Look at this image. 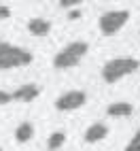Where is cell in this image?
<instances>
[{
	"label": "cell",
	"mask_w": 140,
	"mask_h": 151,
	"mask_svg": "<svg viewBox=\"0 0 140 151\" xmlns=\"http://www.w3.org/2000/svg\"><path fill=\"white\" fill-rule=\"evenodd\" d=\"M140 68V60L136 58H113L102 66V79L106 83H117L121 79L134 75Z\"/></svg>",
	"instance_id": "obj_1"
},
{
	"label": "cell",
	"mask_w": 140,
	"mask_h": 151,
	"mask_svg": "<svg viewBox=\"0 0 140 151\" xmlns=\"http://www.w3.org/2000/svg\"><path fill=\"white\" fill-rule=\"evenodd\" d=\"M89 51V45L85 41H72L68 43L64 49H59V51L53 55V68L57 70H68V68H74L81 64V60L87 55Z\"/></svg>",
	"instance_id": "obj_2"
},
{
	"label": "cell",
	"mask_w": 140,
	"mask_h": 151,
	"mask_svg": "<svg viewBox=\"0 0 140 151\" xmlns=\"http://www.w3.org/2000/svg\"><path fill=\"white\" fill-rule=\"evenodd\" d=\"M32 51L13 45V43H0V70H13V68H21L32 64Z\"/></svg>",
	"instance_id": "obj_3"
},
{
	"label": "cell",
	"mask_w": 140,
	"mask_h": 151,
	"mask_svg": "<svg viewBox=\"0 0 140 151\" xmlns=\"http://www.w3.org/2000/svg\"><path fill=\"white\" fill-rule=\"evenodd\" d=\"M132 13L127 9H121V11H106L100 15L98 19V26H100V32L104 36H115L121 28H125V24L129 22Z\"/></svg>",
	"instance_id": "obj_4"
},
{
	"label": "cell",
	"mask_w": 140,
	"mask_h": 151,
	"mask_svg": "<svg viewBox=\"0 0 140 151\" xmlns=\"http://www.w3.org/2000/svg\"><path fill=\"white\" fill-rule=\"evenodd\" d=\"M85 102H87V94L83 89H68V92L59 94L55 98L53 106L59 113H70V111H76V109L85 106Z\"/></svg>",
	"instance_id": "obj_5"
},
{
	"label": "cell",
	"mask_w": 140,
	"mask_h": 151,
	"mask_svg": "<svg viewBox=\"0 0 140 151\" xmlns=\"http://www.w3.org/2000/svg\"><path fill=\"white\" fill-rule=\"evenodd\" d=\"M106 136H108V126L102 124V122L91 124V126L85 130V134H83V138H85L87 145H96V143H100V140H104Z\"/></svg>",
	"instance_id": "obj_6"
},
{
	"label": "cell",
	"mask_w": 140,
	"mask_h": 151,
	"mask_svg": "<svg viewBox=\"0 0 140 151\" xmlns=\"http://www.w3.org/2000/svg\"><path fill=\"white\" fill-rule=\"evenodd\" d=\"M11 96H13V100H19V102H32V100H36L41 96V87L36 83H24L21 87H17Z\"/></svg>",
	"instance_id": "obj_7"
},
{
	"label": "cell",
	"mask_w": 140,
	"mask_h": 151,
	"mask_svg": "<svg viewBox=\"0 0 140 151\" xmlns=\"http://www.w3.org/2000/svg\"><path fill=\"white\" fill-rule=\"evenodd\" d=\"M28 32L32 34V36H47L49 32H51V22L45 17H32L28 22Z\"/></svg>",
	"instance_id": "obj_8"
},
{
	"label": "cell",
	"mask_w": 140,
	"mask_h": 151,
	"mask_svg": "<svg viewBox=\"0 0 140 151\" xmlns=\"http://www.w3.org/2000/svg\"><path fill=\"white\" fill-rule=\"evenodd\" d=\"M134 113V104L125 102V100H117V102H111L106 106V115L108 117H129Z\"/></svg>",
	"instance_id": "obj_9"
},
{
	"label": "cell",
	"mask_w": 140,
	"mask_h": 151,
	"mask_svg": "<svg viewBox=\"0 0 140 151\" xmlns=\"http://www.w3.org/2000/svg\"><path fill=\"white\" fill-rule=\"evenodd\" d=\"M32 136H34V126L30 122H24L15 128V140L19 145H26L28 140H32Z\"/></svg>",
	"instance_id": "obj_10"
},
{
	"label": "cell",
	"mask_w": 140,
	"mask_h": 151,
	"mask_svg": "<svg viewBox=\"0 0 140 151\" xmlns=\"http://www.w3.org/2000/svg\"><path fill=\"white\" fill-rule=\"evenodd\" d=\"M66 143V132L64 130H55V132H51V136L47 138V149L49 151H57L62 149Z\"/></svg>",
	"instance_id": "obj_11"
},
{
	"label": "cell",
	"mask_w": 140,
	"mask_h": 151,
	"mask_svg": "<svg viewBox=\"0 0 140 151\" xmlns=\"http://www.w3.org/2000/svg\"><path fill=\"white\" fill-rule=\"evenodd\" d=\"M125 151H140V128L136 130V134L129 138V143L125 145Z\"/></svg>",
	"instance_id": "obj_12"
},
{
	"label": "cell",
	"mask_w": 140,
	"mask_h": 151,
	"mask_svg": "<svg viewBox=\"0 0 140 151\" xmlns=\"http://www.w3.org/2000/svg\"><path fill=\"white\" fill-rule=\"evenodd\" d=\"M79 4H81L79 0H62V2H57V6H59V9H68V11H72V9H76Z\"/></svg>",
	"instance_id": "obj_13"
},
{
	"label": "cell",
	"mask_w": 140,
	"mask_h": 151,
	"mask_svg": "<svg viewBox=\"0 0 140 151\" xmlns=\"http://www.w3.org/2000/svg\"><path fill=\"white\" fill-rule=\"evenodd\" d=\"M11 15H13L11 6H9V4H0V19H9Z\"/></svg>",
	"instance_id": "obj_14"
},
{
	"label": "cell",
	"mask_w": 140,
	"mask_h": 151,
	"mask_svg": "<svg viewBox=\"0 0 140 151\" xmlns=\"http://www.w3.org/2000/svg\"><path fill=\"white\" fill-rule=\"evenodd\" d=\"M13 100V96L9 94V92H4V89H0V106H4V104H9Z\"/></svg>",
	"instance_id": "obj_15"
},
{
	"label": "cell",
	"mask_w": 140,
	"mask_h": 151,
	"mask_svg": "<svg viewBox=\"0 0 140 151\" xmlns=\"http://www.w3.org/2000/svg\"><path fill=\"white\" fill-rule=\"evenodd\" d=\"M83 13H81V9H72V11H68V19H72V22H74V19H79V17H81Z\"/></svg>",
	"instance_id": "obj_16"
},
{
	"label": "cell",
	"mask_w": 140,
	"mask_h": 151,
	"mask_svg": "<svg viewBox=\"0 0 140 151\" xmlns=\"http://www.w3.org/2000/svg\"><path fill=\"white\" fill-rule=\"evenodd\" d=\"M0 151H2V149H0Z\"/></svg>",
	"instance_id": "obj_17"
}]
</instances>
